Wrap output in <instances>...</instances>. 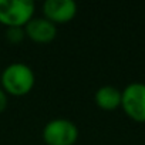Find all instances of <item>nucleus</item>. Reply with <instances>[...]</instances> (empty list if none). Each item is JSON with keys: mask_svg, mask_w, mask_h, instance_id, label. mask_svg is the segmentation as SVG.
<instances>
[{"mask_svg": "<svg viewBox=\"0 0 145 145\" xmlns=\"http://www.w3.org/2000/svg\"><path fill=\"white\" fill-rule=\"evenodd\" d=\"M34 84V71L24 63H12L2 72V90L13 97L27 95Z\"/></svg>", "mask_w": 145, "mask_h": 145, "instance_id": "nucleus-1", "label": "nucleus"}, {"mask_svg": "<svg viewBox=\"0 0 145 145\" xmlns=\"http://www.w3.org/2000/svg\"><path fill=\"white\" fill-rule=\"evenodd\" d=\"M30 0H0V23L9 27H24L34 14Z\"/></svg>", "mask_w": 145, "mask_h": 145, "instance_id": "nucleus-2", "label": "nucleus"}, {"mask_svg": "<svg viewBox=\"0 0 145 145\" xmlns=\"http://www.w3.org/2000/svg\"><path fill=\"white\" fill-rule=\"evenodd\" d=\"M77 139L78 128L67 118L51 120L43 128V141L47 145H74Z\"/></svg>", "mask_w": 145, "mask_h": 145, "instance_id": "nucleus-3", "label": "nucleus"}, {"mask_svg": "<svg viewBox=\"0 0 145 145\" xmlns=\"http://www.w3.org/2000/svg\"><path fill=\"white\" fill-rule=\"evenodd\" d=\"M121 107L135 122H145V84L131 83L121 91Z\"/></svg>", "mask_w": 145, "mask_h": 145, "instance_id": "nucleus-4", "label": "nucleus"}, {"mask_svg": "<svg viewBox=\"0 0 145 145\" xmlns=\"http://www.w3.org/2000/svg\"><path fill=\"white\" fill-rule=\"evenodd\" d=\"M44 19L56 24H65L77 14V5L72 0H47L43 3Z\"/></svg>", "mask_w": 145, "mask_h": 145, "instance_id": "nucleus-5", "label": "nucleus"}, {"mask_svg": "<svg viewBox=\"0 0 145 145\" xmlns=\"http://www.w3.org/2000/svg\"><path fill=\"white\" fill-rule=\"evenodd\" d=\"M24 34L39 44L51 43L57 36V27L44 17H33L24 26Z\"/></svg>", "mask_w": 145, "mask_h": 145, "instance_id": "nucleus-6", "label": "nucleus"}, {"mask_svg": "<svg viewBox=\"0 0 145 145\" xmlns=\"http://www.w3.org/2000/svg\"><path fill=\"white\" fill-rule=\"evenodd\" d=\"M94 101L104 111H114L121 107V91L112 86H103L95 91Z\"/></svg>", "mask_w": 145, "mask_h": 145, "instance_id": "nucleus-7", "label": "nucleus"}, {"mask_svg": "<svg viewBox=\"0 0 145 145\" xmlns=\"http://www.w3.org/2000/svg\"><path fill=\"white\" fill-rule=\"evenodd\" d=\"M24 39V27H9L6 30V40L10 44H20Z\"/></svg>", "mask_w": 145, "mask_h": 145, "instance_id": "nucleus-8", "label": "nucleus"}, {"mask_svg": "<svg viewBox=\"0 0 145 145\" xmlns=\"http://www.w3.org/2000/svg\"><path fill=\"white\" fill-rule=\"evenodd\" d=\"M7 108V94L0 88V114Z\"/></svg>", "mask_w": 145, "mask_h": 145, "instance_id": "nucleus-9", "label": "nucleus"}]
</instances>
